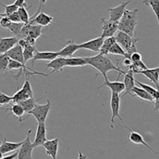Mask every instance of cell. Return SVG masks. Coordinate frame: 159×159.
<instances>
[{"instance_id":"cell-1","label":"cell","mask_w":159,"mask_h":159,"mask_svg":"<svg viewBox=\"0 0 159 159\" xmlns=\"http://www.w3.org/2000/svg\"><path fill=\"white\" fill-rule=\"evenodd\" d=\"M85 59L87 65H91L98 70L104 78L107 77V74L110 71H117L119 73V76L126 73V70H120L117 65L112 62L111 59H110L107 55H102L99 52L96 55L92 57H85Z\"/></svg>"},{"instance_id":"cell-8","label":"cell","mask_w":159,"mask_h":159,"mask_svg":"<svg viewBox=\"0 0 159 159\" xmlns=\"http://www.w3.org/2000/svg\"><path fill=\"white\" fill-rule=\"evenodd\" d=\"M48 129L47 128L45 123H38L37 127V131H36V135L34 137V141L33 142V146L34 147H37L42 146L43 144L47 139V132Z\"/></svg>"},{"instance_id":"cell-38","label":"cell","mask_w":159,"mask_h":159,"mask_svg":"<svg viewBox=\"0 0 159 159\" xmlns=\"http://www.w3.org/2000/svg\"><path fill=\"white\" fill-rule=\"evenodd\" d=\"M11 101H12V97L2 93V92H0V108L7 105Z\"/></svg>"},{"instance_id":"cell-29","label":"cell","mask_w":159,"mask_h":159,"mask_svg":"<svg viewBox=\"0 0 159 159\" xmlns=\"http://www.w3.org/2000/svg\"><path fill=\"white\" fill-rule=\"evenodd\" d=\"M24 23L20 22V23H12L10 24V26L8 28V31L11 33L12 34H13L14 37H16L18 40L20 39V33H21V30L23 28Z\"/></svg>"},{"instance_id":"cell-27","label":"cell","mask_w":159,"mask_h":159,"mask_svg":"<svg viewBox=\"0 0 159 159\" xmlns=\"http://www.w3.org/2000/svg\"><path fill=\"white\" fill-rule=\"evenodd\" d=\"M115 42H116V39H115L114 36L104 38L102 44V46H101L100 50H99V53H101L102 55H107L109 50H110V48H111V46Z\"/></svg>"},{"instance_id":"cell-36","label":"cell","mask_w":159,"mask_h":159,"mask_svg":"<svg viewBox=\"0 0 159 159\" xmlns=\"http://www.w3.org/2000/svg\"><path fill=\"white\" fill-rule=\"evenodd\" d=\"M9 58L6 54H0V74L6 73L8 71V64Z\"/></svg>"},{"instance_id":"cell-11","label":"cell","mask_w":159,"mask_h":159,"mask_svg":"<svg viewBox=\"0 0 159 159\" xmlns=\"http://www.w3.org/2000/svg\"><path fill=\"white\" fill-rule=\"evenodd\" d=\"M131 1L132 0H128L125 2H121L120 4L118 5L116 7L110 8L109 9V12H110V19L109 20H112V21L119 22V20H120L123 14H124L126 7Z\"/></svg>"},{"instance_id":"cell-12","label":"cell","mask_w":159,"mask_h":159,"mask_svg":"<svg viewBox=\"0 0 159 159\" xmlns=\"http://www.w3.org/2000/svg\"><path fill=\"white\" fill-rule=\"evenodd\" d=\"M59 139L54 138L52 140H47L42 146L46 151V154L51 156L52 159H57V151H58Z\"/></svg>"},{"instance_id":"cell-32","label":"cell","mask_w":159,"mask_h":159,"mask_svg":"<svg viewBox=\"0 0 159 159\" xmlns=\"http://www.w3.org/2000/svg\"><path fill=\"white\" fill-rule=\"evenodd\" d=\"M108 54L120 55L123 56L124 58H129L128 56H127L126 51L124 50V48H123L116 41L115 42V43L112 45L111 48H110V50H109L108 51Z\"/></svg>"},{"instance_id":"cell-5","label":"cell","mask_w":159,"mask_h":159,"mask_svg":"<svg viewBox=\"0 0 159 159\" xmlns=\"http://www.w3.org/2000/svg\"><path fill=\"white\" fill-rule=\"evenodd\" d=\"M32 129H30L27 132L26 139L20 145L19 151H17V159H33L32 153L34 149L32 142L30 141V134Z\"/></svg>"},{"instance_id":"cell-25","label":"cell","mask_w":159,"mask_h":159,"mask_svg":"<svg viewBox=\"0 0 159 159\" xmlns=\"http://www.w3.org/2000/svg\"><path fill=\"white\" fill-rule=\"evenodd\" d=\"M2 110H5L6 112H9L10 114L7 115V117H9L10 115H15V116L18 117L19 118V121L20 123L22 122V116L24 115L25 112L23 110V107L20 105V104H13L10 108H2Z\"/></svg>"},{"instance_id":"cell-17","label":"cell","mask_w":159,"mask_h":159,"mask_svg":"<svg viewBox=\"0 0 159 159\" xmlns=\"http://www.w3.org/2000/svg\"><path fill=\"white\" fill-rule=\"evenodd\" d=\"M65 67V58L63 57H57L56 59L50 61L48 64H47L45 68L46 69H51V73H48V75L54 73H59L63 70V69Z\"/></svg>"},{"instance_id":"cell-40","label":"cell","mask_w":159,"mask_h":159,"mask_svg":"<svg viewBox=\"0 0 159 159\" xmlns=\"http://www.w3.org/2000/svg\"><path fill=\"white\" fill-rule=\"evenodd\" d=\"M12 23L11 20H9V17L7 16H3L1 19H0V26L2 27L5 28V29H8L9 26H10V24Z\"/></svg>"},{"instance_id":"cell-28","label":"cell","mask_w":159,"mask_h":159,"mask_svg":"<svg viewBox=\"0 0 159 159\" xmlns=\"http://www.w3.org/2000/svg\"><path fill=\"white\" fill-rule=\"evenodd\" d=\"M135 83L138 85V87H141L142 89H144V90L148 92L150 95H152V98H153L154 100L155 99H158L159 98V93H158V90H157L156 88L155 87H152V86L148 85V84H143V83L139 82L138 80H135ZM154 102V101H153Z\"/></svg>"},{"instance_id":"cell-24","label":"cell","mask_w":159,"mask_h":159,"mask_svg":"<svg viewBox=\"0 0 159 159\" xmlns=\"http://www.w3.org/2000/svg\"><path fill=\"white\" fill-rule=\"evenodd\" d=\"M87 65L85 59L83 57L65 58V67H82Z\"/></svg>"},{"instance_id":"cell-43","label":"cell","mask_w":159,"mask_h":159,"mask_svg":"<svg viewBox=\"0 0 159 159\" xmlns=\"http://www.w3.org/2000/svg\"><path fill=\"white\" fill-rule=\"evenodd\" d=\"M14 4L16 5L18 7H21V6H25V7H28L26 3V0H16Z\"/></svg>"},{"instance_id":"cell-46","label":"cell","mask_w":159,"mask_h":159,"mask_svg":"<svg viewBox=\"0 0 159 159\" xmlns=\"http://www.w3.org/2000/svg\"><path fill=\"white\" fill-rule=\"evenodd\" d=\"M17 151L16 152L13 153L12 154H10V155H8V156H6V157H2L0 159H16L17 157Z\"/></svg>"},{"instance_id":"cell-10","label":"cell","mask_w":159,"mask_h":159,"mask_svg":"<svg viewBox=\"0 0 159 159\" xmlns=\"http://www.w3.org/2000/svg\"><path fill=\"white\" fill-rule=\"evenodd\" d=\"M103 39L102 37H96V38L92 39V40L87 41L83 42V43L79 45V48L80 49H85L91 51L93 52L99 53L100 50L101 46H102Z\"/></svg>"},{"instance_id":"cell-50","label":"cell","mask_w":159,"mask_h":159,"mask_svg":"<svg viewBox=\"0 0 159 159\" xmlns=\"http://www.w3.org/2000/svg\"><path fill=\"white\" fill-rule=\"evenodd\" d=\"M145 1H147V0H145Z\"/></svg>"},{"instance_id":"cell-48","label":"cell","mask_w":159,"mask_h":159,"mask_svg":"<svg viewBox=\"0 0 159 159\" xmlns=\"http://www.w3.org/2000/svg\"><path fill=\"white\" fill-rule=\"evenodd\" d=\"M3 16H5V13H0V19H1Z\"/></svg>"},{"instance_id":"cell-15","label":"cell","mask_w":159,"mask_h":159,"mask_svg":"<svg viewBox=\"0 0 159 159\" xmlns=\"http://www.w3.org/2000/svg\"><path fill=\"white\" fill-rule=\"evenodd\" d=\"M104 83L102 85L99 86L98 89H100L102 87H107L108 88H110V90H111V92H115V93H117L119 94H120L121 93L124 91V85L123 82H120L118 81V78L116 81H110L108 79V77L104 78Z\"/></svg>"},{"instance_id":"cell-19","label":"cell","mask_w":159,"mask_h":159,"mask_svg":"<svg viewBox=\"0 0 159 159\" xmlns=\"http://www.w3.org/2000/svg\"><path fill=\"white\" fill-rule=\"evenodd\" d=\"M18 43V39L16 37H2L0 36V54H5L10 48Z\"/></svg>"},{"instance_id":"cell-6","label":"cell","mask_w":159,"mask_h":159,"mask_svg":"<svg viewBox=\"0 0 159 159\" xmlns=\"http://www.w3.org/2000/svg\"><path fill=\"white\" fill-rule=\"evenodd\" d=\"M120 100L121 97L119 94L111 92V98H110V108H111V118L110 121L112 123H115L116 118H119L120 121H123V118L120 115Z\"/></svg>"},{"instance_id":"cell-9","label":"cell","mask_w":159,"mask_h":159,"mask_svg":"<svg viewBox=\"0 0 159 159\" xmlns=\"http://www.w3.org/2000/svg\"><path fill=\"white\" fill-rule=\"evenodd\" d=\"M54 19L52 17L48 15L43 10H41L37 15L33 16L31 17L30 23H32V24H37L41 26L48 27V25L54 23Z\"/></svg>"},{"instance_id":"cell-47","label":"cell","mask_w":159,"mask_h":159,"mask_svg":"<svg viewBox=\"0 0 159 159\" xmlns=\"http://www.w3.org/2000/svg\"><path fill=\"white\" fill-rule=\"evenodd\" d=\"M77 159H87V156H85L82 153V151H79V156H78Z\"/></svg>"},{"instance_id":"cell-4","label":"cell","mask_w":159,"mask_h":159,"mask_svg":"<svg viewBox=\"0 0 159 159\" xmlns=\"http://www.w3.org/2000/svg\"><path fill=\"white\" fill-rule=\"evenodd\" d=\"M51 108V103L49 100H48L46 104H36L34 108L29 112H27L28 115H33L36 118L38 123H45L48 117V113Z\"/></svg>"},{"instance_id":"cell-35","label":"cell","mask_w":159,"mask_h":159,"mask_svg":"<svg viewBox=\"0 0 159 159\" xmlns=\"http://www.w3.org/2000/svg\"><path fill=\"white\" fill-rule=\"evenodd\" d=\"M143 4L144 6H149L153 10L154 13H155V17H156L157 20L159 22L158 20V9H159V0H144L143 1Z\"/></svg>"},{"instance_id":"cell-34","label":"cell","mask_w":159,"mask_h":159,"mask_svg":"<svg viewBox=\"0 0 159 159\" xmlns=\"http://www.w3.org/2000/svg\"><path fill=\"white\" fill-rule=\"evenodd\" d=\"M17 12L19 14V17H20V21L23 23H29L30 20V17L29 13H28L27 11V7H25V6H21V7H19L17 9Z\"/></svg>"},{"instance_id":"cell-31","label":"cell","mask_w":159,"mask_h":159,"mask_svg":"<svg viewBox=\"0 0 159 159\" xmlns=\"http://www.w3.org/2000/svg\"><path fill=\"white\" fill-rule=\"evenodd\" d=\"M31 96H30L28 94H26L23 89H20L16 93L14 94L12 96V102H13V104H19L21 101H25L27 98H30Z\"/></svg>"},{"instance_id":"cell-7","label":"cell","mask_w":159,"mask_h":159,"mask_svg":"<svg viewBox=\"0 0 159 159\" xmlns=\"http://www.w3.org/2000/svg\"><path fill=\"white\" fill-rule=\"evenodd\" d=\"M100 23L102 25V37L106 38L108 37H113L118 31V22L106 20L105 18L100 19Z\"/></svg>"},{"instance_id":"cell-45","label":"cell","mask_w":159,"mask_h":159,"mask_svg":"<svg viewBox=\"0 0 159 159\" xmlns=\"http://www.w3.org/2000/svg\"><path fill=\"white\" fill-rule=\"evenodd\" d=\"M123 63H124V65H125V66L129 67L132 63H133V62H132V61L130 60V58H124V61H123Z\"/></svg>"},{"instance_id":"cell-3","label":"cell","mask_w":159,"mask_h":159,"mask_svg":"<svg viewBox=\"0 0 159 159\" xmlns=\"http://www.w3.org/2000/svg\"><path fill=\"white\" fill-rule=\"evenodd\" d=\"M114 37L116 39V41L124 48L129 58H130V55L131 53L138 51L137 43L139 41L138 38H134V37L130 36L129 34L120 31H116Z\"/></svg>"},{"instance_id":"cell-39","label":"cell","mask_w":159,"mask_h":159,"mask_svg":"<svg viewBox=\"0 0 159 159\" xmlns=\"http://www.w3.org/2000/svg\"><path fill=\"white\" fill-rule=\"evenodd\" d=\"M29 79L30 78L26 77L24 84H23V87H22V89H23V90H24L26 94H28L30 96L34 97V92H33L32 87H31V84H30V83Z\"/></svg>"},{"instance_id":"cell-33","label":"cell","mask_w":159,"mask_h":159,"mask_svg":"<svg viewBox=\"0 0 159 159\" xmlns=\"http://www.w3.org/2000/svg\"><path fill=\"white\" fill-rule=\"evenodd\" d=\"M42 27H43V26H40V25L32 24V23H31L28 36H30V37H33L34 39L37 40L38 37L42 36Z\"/></svg>"},{"instance_id":"cell-20","label":"cell","mask_w":159,"mask_h":159,"mask_svg":"<svg viewBox=\"0 0 159 159\" xmlns=\"http://www.w3.org/2000/svg\"><path fill=\"white\" fill-rule=\"evenodd\" d=\"M8 57L10 59L15 60L16 62H20V63L25 64L24 60H23V48H21L20 45L16 44L14 45L12 48L9 50L6 53H5Z\"/></svg>"},{"instance_id":"cell-22","label":"cell","mask_w":159,"mask_h":159,"mask_svg":"<svg viewBox=\"0 0 159 159\" xmlns=\"http://www.w3.org/2000/svg\"><path fill=\"white\" fill-rule=\"evenodd\" d=\"M57 57H58V52L57 51H38L37 50L32 59V65L36 61H51Z\"/></svg>"},{"instance_id":"cell-30","label":"cell","mask_w":159,"mask_h":159,"mask_svg":"<svg viewBox=\"0 0 159 159\" xmlns=\"http://www.w3.org/2000/svg\"><path fill=\"white\" fill-rule=\"evenodd\" d=\"M36 51H37V49H36L35 46H32V45H28L26 48H23V60H24L25 64H26L28 61L32 60Z\"/></svg>"},{"instance_id":"cell-16","label":"cell","mask_w":159,"mask_h":159,"mask_svg":"<svg viewBox=\"0 0 159 159\" xmlns=\"http://www.w3.org/2000/svg\"><path fill=\"white\" fill-rule=\"evenodd\" d=\"M126 128H127V129L130 131V134H129V140H130V141L131 142V143H135V144L143 145V146H144L145 147H147L148 150H150V151H152V152H153L154 154H158V152H156V151H155L153 148L149 146L147 143H146L145 140H144V137H143V136L141 135V134H140L139 132H135V131L130 130V129H129L128 127H127V126H126Z\"/></svg>"},{"instance_id":"cell-2","label":"cell","mask_w":159,"mask_h":159,"mask_svg":"<svg viewBox=\"0 0 159 159\" xmlns=\"http://www.w3.org/2000/svg\"><path fill=\"white\" fill-rule=\"evenodd\" d=\"M138 9H134L133 10L126 9L122 17L118 22V31H123L134 37L135 27L138 24Z\"/></svg>"},{"instance_id":"cell-44","label":"cell","mask_w":159,"mask_h":159,"mask_svg":"<svg viewBox=\"0 0 159 159\" xmlns=\"http://www.w3.org/2000/svg\"><path fill=\"white\" fill-rule=\"evenodd\" d=\"M47 1H48V0H40V5H39V8H38V9H37V12H36V13L34 14V16L37 15V14L38 13V12H40V11L43 10V6H44V4H45V3H46V2H47Z\"/></svg>"},{"instance_id":"cell-41","label":"cell","mask_w":159,"mask_h":159,"mask_svg":"<svg viewBox=\"0 0 159 159\" xmlns=\"http://www.w3.org/2000/svg\"><path fill=\"white\" fill-rule=\"evenodd\" d=\"M130 59L132 61V62H138L139 61H141L142 59V56L138 51H134V52L131 53L130 55Z\"/></svg>"},{"instance_id":"cell-37","label":"cell","mask_w":159,"mask_h":159,"mask_svg":"<svg viewBox=\"0 0 159 159\" xmlns=\"http://www.w3.org/2000/svg\"><path fill=\"white\" fill-rule=\"evenodd\" d=\"M0 4H1L2 6L4 8L5 15L6 16H9L10 15L11 13H12V12H16V11H17V9H18L19 8L18 6H17L16 4H14V3H12V4H10V5H4L2 2H0Z\"/></svg>"},{"instance_id":"cell-13","label":"cell","mask_w":159,"mask_h":159,"mask_svg":"<svg viewBox=\"0 0 159 159\" xmlns=\"http://www.w3.org/2000/svg\"><path fill=\"white\" fill-rule=\"evenodd\" d=\"M79 49H80L79 45L76 44L73 39H70L67 41L66 45L60 51H57V52H58L59 57L69 58L71 57L75 53V51Z\"/></svg>"},{"instance_id":"cell-18","label":"cell","mask_w":159,"mask_h":159,"mask_svg":"<svg viewBox=\"0 0 159 159\" xmlns=\"http://www.w3.org/2000/svg\"><path fill=\"white\" fill-rule=\"evenodd\" d=\"M22 143H23V141L18 142V143L9 142L7 141L5 137H2V143L0 144V152L4 155V154H8V153L17 151L20 148Z\"/></svg>"},{"instance_id":"cell-49","label":"cell","mask_w":159,"mask_h":159,"mask_svg":"<svg viewBox=\"0 0 159 159\" xmlns=\"http://www.w3.org/2000/svg\"><path fill=\"white\" fill-rule=\"evenodd\" d=\"M3 157V154H2V153L1 152H0V158H1V157Z\"/></svg>"},{"instance_id":"cell-14","label":"cell","mask_w":159,"mask_h":159,"mask_svg":"<svg viewBox=\"0 0 159 159\" xmlns=\"http://www.w3.org/2000/svg\"><path fill=\"white\" fill-rule=\"evenodd\" d=\"M124 94L123 97L126 96V95L129 94L132 96L131 90L134 87L135 80H134V73L132 70H126V73H124Z\"/></svg>"},{"instance_id":"cell-26","label":"cell","mask_w":159,"mask_h":159,"mask_svg":"<svg viewBox=\"0 0 159 159\" xmlns=\"http://www.w3.org/2000/svg\"><path fill=\"white\" fill-rule=\"evenodd\" d=\"M42 98H39V99H35L34 96L30 97V98H27V99L25 100V101H21V102L19 103V104L23 107L25 113H27V112H29L30 111H31L33 108H34V106L36 105V104H37V101L41 100Z\"/></svg>"},{"instance_id":"cell-42","label":"cell","mask_w":159,"mask_h":159,"mask_svg":"<svg viewBox=\"0 0 159 159\" xmlns=\"http://www.w3.org/2000/svg\"><path fill=\"white\" fill-rule=\"evenodd\" d=\"M7 17H9V20H10L11 22H12V23H20V22H21L20 21V17H19V14L18 12H17V11L12 12V13L7 16Z\"/></svg>"},{"instance_id":"cell-23","label":"cell","mask_w":159,"mask_h":159,"mask_svg":"<svg viewBox=\"0 0 159 159\" xmlns=\"http://www.w3.org/2000/svg\"><path fill=\"white\" fill-rule=\"evenodd\" d=\"M131 93L132 97H138V98L144 100V101H149V102L153 103L154 99L153 98H152V95L149 94L146 90H144V89H142L141 87L134 86V87L132 88Z\"/></svg>"},{"instance_id":"cell-21","label":"cell","mask_w":159,"mask_h":159,"mask_svg":"<svg viewBox=\"0 0 159 159\" xmlns=\"http://www.w3.org/2000/svg\"><path fill=\"white\" fill-rule=\"evenodd\" d=\"M140 74L144 75L145 77L150 81L153 82L155 84V87H156L157 90H158L159 85H158V81H159V67H156V68L153 69H148L144 70H141V71L138 72Z\"/></svg>"}]
</instances>
